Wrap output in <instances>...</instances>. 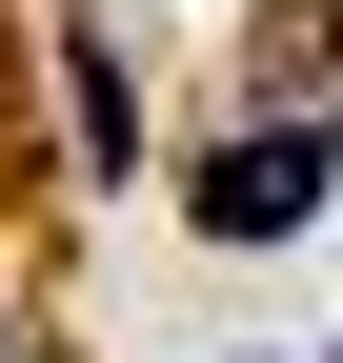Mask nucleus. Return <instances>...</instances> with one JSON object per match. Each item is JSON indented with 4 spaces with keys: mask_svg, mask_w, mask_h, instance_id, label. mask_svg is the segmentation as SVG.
<instances>
[{
    "mask_svg": "<svg viewBox=\"0 0 343 363\" xmlns=\"http://www.w3.org/2000/svg\"><path fill=\"white\" fill-rule=\"evenodd\" d=\"M323 182H343V121H263V142L202 162V242H303Z\"/></svg>",
    "mask_w": 343,
    "mask_h": 363,
    "instance_id": "1",
    "label": "nucleus"
},
{
    "mask_svg": "<svg viewBox=\"0 0 343 363\" xmlns=\"http://www.w3.org/2000/svg\"><path fill=\"white\" fill-rule=\"evenodd\" d=\"M61 142H81V162H101V182H121V162H142V81H121V61H101V40H61Z\"/></svg>",
    "mask_w": 343,
    "mask_h": 363,
    "instance_id": "2",
    "label": "nucleus"
},
{
    "mask_svg": "<svg viewBox=\"0 0 343 363\" xmlns=\"http://www.w3.org/2000/svg\"><path fill=\"white\" fill-rule=\"evenodd\" d=\"M0 363H21V323H0Z\"/></svg>",
    "mask_w": 343,
    "mask_h": 363,
    "instance_id": "3",
    "label": "nucleus"
}]
</instances>
